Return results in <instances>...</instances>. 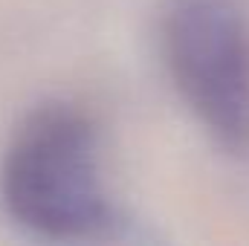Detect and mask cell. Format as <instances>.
I'll return each mask as SVG.
<instances>
[{
  "label": "cell",
  "instance_id": "1",
  "mask_svg": "<svg viewBox=\"0 0 249 246\" xmlns=\"http://www.w3.org/2000/svg\"><path fill=\"white\" fill-rule=\"evenodd\" d=\"M0 200L20 229L44 241H99L119 226L99 127L81 105L53 99L23 116L0 162Z\"/></svg>",
  "mask_w": 249,
  "mask_h": 246
},
{
  "label": "cell",
  "instance_id": "2",
  "mask_svg": "<svg viewBox=\"0 0 249 246\" xmlns=\"http://www.w3.org/2000/svg\"><path fill=\"white\" fill-rule=\"evenodd\" d=\"M160 50L212 139L249 151V0H165Z\"/></svg>",
  "mask_w": 249,
  "mask_h": 246
}]
</instances>
